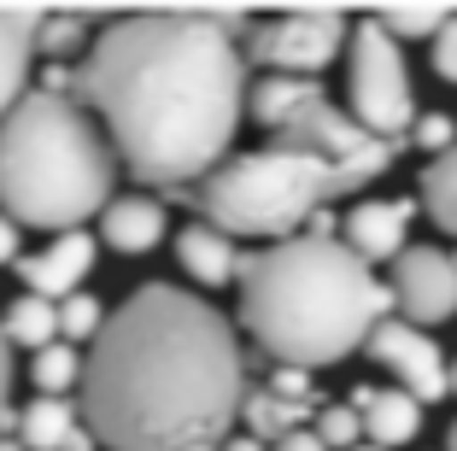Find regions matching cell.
<instances>
[{
  "mask_svg": "<svg viewBox=\"0 0 457 451\" xmlns=\"http://www.w3.org/2000/svg\"><path fill=\"white\" fill-rule=\"evenodd\" d=\"M246 18L147 13L118 18L82 59V106L106 129L141 188L194 199V182L228 164L246 118Z\"/></svg>",
  "mask_w": 457,
  "mask_h": 451,
  "instance_id": "obj_1",
  "label": "cell"
},
{
  "mask_svg": "<svg viewBox=\"0 0 457 451\" xmlns=\"http://www.w3.org/2000/svg\"><path fill=\"white\" fill-rule=\"evenodd\" d=\"M241 329L194 288L141 281L82 370V422L106 451H205L246 411Z\"/></svg>",
  "mask_w": 457,
  "mask_h": 451,
  "instance_id": "obj_2",
  "label": "cell"
},
{
  "mask_svg": "<svg viewBox=\"0 0 457 451\" xmlns=\"http://www.w3.org/2000/svg\"><path fill=\"white\" fill-rule=\"evenodd\" d=\"M235 293L246 340L287 370H328L363 352L393 311V288L340 235H294L246 253Z\"/></svg>",
  "mask_w": 457,
  "mask_h": 451,
  "instance_id": "obj_3",
  "label": "cell"
},
{
  "mask_svg": "<svg viewBox=\"0 0 457 451\" xmlns=\"http://www.w3.org/2000/svg\"><path fill=\"white\" fill-rule=\"evenodd\" d=\"M118 171L106 129L82 100L29 88V100L0 123V212L18 229H82L118 199Z\"/></svg>",
  "mask_w": 457,
  "mask_h": 451,
  "instance_id": "obj_4",
  "label": "cell"
},
{
  "mask_svg": "<svg viewBox=\"0 0 457 451\" xmlns=\"http://www.w3.org/2000/svg\"><path fill=\"white\" fill-rule=\"evenodd\" d=\"M352 194L346 176L317 153L299 146H258V153H235L217 176H205L194 188V205L212 229L235 235H258V240H294L311 235V223L323 217L328 199Z\"/></svg>",
  "mask_w": 457,
  "mask_h": 451,
  "instance_id": "obj_5",
  "label": "cell"
},
{
  "mask_svg": "<svg viewBox=\"0 0 457 451\" xmlns=\"http://www.w3.org/2000/svg\"><path fill=\"white\" fill-rule=\"evenodd\" d=\"M246 118L264 123L276 135V146H299V153L328 159L346 176V188H370L399 159V141L370 135L352 112H340L328 100L323 82H311V77H258L253 94H246Z\"/></svg>",
  "mask_w": 457,
  "mask_h": 451,
  "instance_id": "obj_6",
  "label": "cell"
},
{
  "mask_svg": "<svg viewBox=\"0 0 457 451\" xmlns=\"http://www.w3.org/2000/svg\"><path fill=\"white\" fill-rule=\"evenodd\" d=\"M346 112L381 141L417 129V88H411V65L404 47L381 29V18L352 24V47H346Z\"/></svg>",
  "mask_w": 457,
  "mask_h": 451,
  "instance_id": "obj_7",
  "label": "cell"
},
{
  "mask_svg": "<svg viewBox=\"0 0 457 451\" xmlns=\"http://www.w3.org/2000/svg\"><path fill=\"white\" fill-rule=\"evenodd\" d=\"M352 47V24L340 13H282L253 24L246 36V59L264 65V77H311L335 65L340 54Z\"/></svg>",
  "mask_w": 457,
  "mask_h": 451,
  "instance_id": "obj_8",
  "label": "cell"
},
{
  "mask_svg": "<svg viewBox=\"0 0 457 451\" xmlns=\"http://www.w3.org/2000/svg\"><path fill=\"white\" fill-rule=\"evenodd\" d=\"M363 352L393 375V387H404V393L417 398V405H434V398L452 393V358H445L440 340H434L428 329H417V322L387 317L376 334H370Z\"/></svg>",
  "mask_w": 457,
  "mask_h": 451,
  "instance_id": "obj_9",
  "label": "cell"
},
{
  "mask_svg": "<svg viewBox=\"0 0 457 451\" xmlns=\"http://www.w3.org/2000/svg\"><path fill=\"white\" fill-rule=\"evenodd\" d=\"M387 288H393V311L404 322H417V329L457 317V258L440 253V246H411L393 264Z\"/></svg>",
  "mask_w": 457,
  "mask_h": 451,
  "instance_id": "obj_10",
  "label": "cell"
},
{
  "mask_svg": "<svg viewBox=\"0 0 457 451\" xmlns=\"http://www.w3.org/2000/svg\"><path fill=\"white\" fill-rule=\"evenodd\" d=\"M411 223H417V199H358L346 217H340V240L363 264H399L411 253Z\"/></svg>",
  "mask_w": 457,
  "mask_h": 451,
  "instance_id": "obj_11",
  "label": "cell"
},
{
  "mask_svg": "<svg viewBox=\"0 0 457 451\" xmlns=\"http://www.w3.org/2000/svg\"><path fill=\"white\" fill-rule=\"evenodd\" d=\"M95 258H100V240L82 235V229H71V235H54L41 253L18 258V276H24V288L36 293V299H54V305H65L71 293H82V281H88Z\"/></svg>",
  "mask_w": 457,
  "mask_h": 451,
  "instance_id": "obj_12",
  "label": "cell"
},
{
  "mask_svg": "<svg viewBox=\"0 0 457 451\" xmlns=\"http://www.w3.org/2000/svg\"><path fill=\"white\" fill-rule=\"evenodd\" d=\"M346 405L363 416V446L376 451H399L422 434V405L404 387H358Z\"/></svg>",
  "mask_w": 457,
  "mask_h": 451,
  "instance_id": "obj_13",
  "label": "cell"
},
{
  "mask_svg": "<svg viewBox=\"0 0 457 451\" xmlns=\"http://www.w3.org/2000/svg\"><path fill=\"white\" fill-rule=\"evenodd\" d=\"M18 439L24 451H95V428L82 422V405L77 398H29L18 411Z\"/></svg>",
  "mask_w": 457,
  "mask_h": 451,
  "instance_id": "obj_14",
  "label": "cell"
},
{
  "mask_svg": "<svg viewBox=\"0 0 457 451\" xmlns=\"http://www.w3.org/2000/svg\"><path fill=\"white\" fill-rule=\"evenodd\" d=\"M164 235H170V217H164L159 194H118L106 212H100V240H106L112 253H123V258L153 253Z\"/></svg>",
  "mask_w": 457,
  "mask_h": 451,
  "instance_id": "obj_15",
  "label": "cell"
},
{
  "mask_svg": "<svg viewBox=\"0 0 457 451\" xmlns=\"http://www.w3.org/2000/svg\"><path fill=\"white\" fill-rule=\"evenodd\" d=\"M176 264H182L188 281H200V288H228V281H241L246 253L223 235V229H212L205 217H194V223L176 235Z\"/></svg>",
  "mask_w": 457,
  "mask_h": 451,
  "instance_id": "obj_16",
  "label": "cell"
},
{
  "mask_svg": "<svg viewBox=\"0 0 457 451\" xmlns=\"http://www.w3.org/2000/svg\"><path fill=\"white\" fill-rule=\"evenodd\" d=\"M36 36H41L36 13H0V123L29 100V77H36V59H41Z\"/></svg>",
  "mask_w": 457,
  "mask_h": 451,
  "instance_id": "obj_17",
  "label": "cell"
},
{
  "mask_svg": "<svg viewBox=\"0 0 457 451\" xmlns=\"http://www.w3.org/2000/svg\"><path fill=\"white\" fill-rule=\"evenodd\" d=\"M317 411H323V405H305V398H282V393H270V387H253L241 416H246V434L264 439V446L276 451L294 434H311L305 422H317Z\"/></svg>",
  "mask_w": 457,
  "mask_h": 451,
  "instance_id": "obj_18",
  "label": "cell"
},
{
  "mask_svg": "<svg viewBox=\"0 0 457 451\" xmlns=\"http://www.w3.org/2000/svg\"><path fill=\"white\" fill-rule=\"evenodd\" d=\"M0 329H6V340H12V346H24L29 358H36V352L59 346V305H54V299L24 293V299H12V305L0 311Z\"/></svg>",
  "mask_w": 457,
  "mask_h": 451,
  "instance_id": "obj_19",
  "label": "cell"
},
{
  "mask_svg": "<svg viewBox=\"0 0 457 451\" xmlns=\"http://www.w3.org/2000/svg\"><path fill=\"white\" fill-rule=\"evenodd\" d=\"M417 205L434 217L440 235H457V146L428 159V171L417 176Z\"/></svg>",
  "mask_w": 457,
  "mask_h": 451,
  "instance_id": "obj_20",
  "label": "cell"
},
{
  "mask_svg": "<svg viewBox=\"0 0 457 451\" xmlns=\"http://www.w3.org/2000/svg\"><path fill=\"white\" fill-rule=\"evenodd\" d=\"M82 370H88V352H77V346H65V340L29 358V381H36L41 398H71V393H82Z\"/></svg>",
  "mask_w": 457,
  "mask_h": 451,
  "instance_id": "obj_21",
  "label": "cell"
},
{
  "mask_svg": "<svg viewBox=\"0 0 457 451\" xmlns=\"http://www.w3.org/2000/svg\"><path fill=\"white\" fill-rule=\"evenodd\" d=\"M88 47H95V36H88V18H41L36 54L47 59V65H65L71 54L88 59Z\"/></svg>",
  "mask_w": 457,
  "mask_h": 451,
  "instance_id": "obj_22",
  "label": "cell"
},
{
  "mask_svg": "<svg viewBox=\"0 0 457 451\" xmlns=\"http://www.w3.org/2000/svg\"><path fill=\"white\" fill-rule=\"evenodd\" d=\"M106 317L112 311L100 305L95 293H71L65 305H59V340L65 346H95L100 329H106Z\"/></svg>",
  "mask_w": 457,
  "mask_h": 451,
  "instance_id": "obj_23",
  "label": "cell"
},
{
  "mask_svg": "<svg viewBox=\"0 0 457 451\" xmlns=\"http://www.w3.org/2000/svg\"><path fill=\"white\" fill-rule=\"evenodd\" d=\"M311 434L323 439V451H358L363 446V416L352 405H323L317 422H311Z\"/></svg>",
  "mask_w": 457,
  "mask_h": 451,
  "instance_id": "obj_24",
  "label": "cell"
},
{
  "mask_svg": "<svg viewBox=\"0 0 457 451\" xmlns=\"http://www.w3.org/2000/svg\"><path fill=\"white\" fill-rule=\"evenodd\" d=\"M411 146H422L428 159L452 153V146H457V118H445V112H422L417 129H411Z\"/></svg>",
  "mask_w": 457,
  "mask_h": 451,
  "instance_id": "obj_25",
  "label": "cell"
},
{
  "mask_svg": "<svg viewBox=\"0 0 457 451\" xmlns=\"http://www.w3.org/2000/svg\"><path fill=\"white\" fill-rule=\"evenodd\" d=\"M445 18H452V13H387L381 29H387L393 41H434L445 29Z\"/></svg>",
  "mask_w": 457,
  "mask_h": 451,
  "instance_id": "obj_26",
  "label": "cell"
},
{
  "mask_svg": "<svg viewBox=\"0 0 457 451\" xmlns=\"http://www.w3.org/2000/svg\"><path fill=\"white\" fill-rule=\"evenodd\" d=\"M264 387H270V393H282V398H305V405H317V381H311V370H287V363H276Z\"/></svg>",
  "mask_w": 457,
  "mask_h": 451,
  "instance_id": "obj_27",
  "label": "cell"
},
{
  "mask_svg": "<svg viewBox=\"0 0 457 451\" xmlns=\"http://www.w3.org/2000/svg\"><path fill=\"white\" fill-rule=\"evenodd\" d=\"M428 59H434V77H445V82H457V13L445 18V29L428 41Z\"/></svg>",
  "mask_w": 457,
  "mask_h": 451,
  "instance_id": "obj_28",
  "label": "cell"
},
{
  "mask_svg": "<svg viewBox=\"0 0 457 451\" xmlns=\"http://www.w3.org/2000/svg\"><path fill=\"white\" fill-rule=\"evenodd\" d=\"M6 416H12V340L0 329V434H6Z\"/></svg>",
  "mask_w": 457,
  "mask_h": 451,
  "instance_id": "obj_29",
  "label": "cell"
},
{
  "mask_svg": "<svg viewBox=\"0 0 457 451\" xmlns=\"http://www.w3.org/2000/svg\"><path fill=\"white\" fill-rule=\"evenodd\" d=\"M18 246H24V235H18L12 217L0 212V264H18Z\"/></svg>",
  "mask_w": 457,
  "mask_h": 451,
  "instance_id": "obj_30",
  "label": "cell"
},
{
  "mask_svg": "<svg viewBox=\"0 0 457 451\" xmlns=\"http://www.w3.org/2000/svg\"><path fill=\"white\" fill-rule=\"evenodd\" d=\"M223 451H270V446H264V439H253V434H228Z\"/></svg>",
  "mask_w": 457,
  "mask_h": 451,
  "instance_id": "obj_31",
  "label": "cell"
},
{
  "mask_svg": "<svg viewBox=\"0 0 457 451\" xmlns=\"http://www.w3.org/2000/svg\"><path fill=\"white\" fill-rule=\"evenodd\" d=\"M276 451H323V439H317V434H294L287 446H276Z\"/></svg>",
  "mask_w": 457,
  "mask_h": 451,
  "instance_id": "obj_32",
  "label": "cell"
},
{
  "mask_svg": "<svg viewBox=\"0 0 457 451\" xmlns=\"http://www.w3.org/2000/svg\"><path fill=\"white\" fill-rule=\"evenodd\" d=\"M0 451H24V439H18V434H0Z\"/></svg>",
  "mask_w": 457,
  "mask_h": 451,
  "instance_id": "obj_33",
  "label": "cell"
},
{
  "mask_svg": "<svg viewBox=\"0 0 457 451\" xmlns=\"http://www.w3.org/2000/svg\"><path fill=\"white\" fill-rule=\"evenodd\" d=\"M445 451H457V422H452V434H445Z\"/></svg>",
  "mask_w": 457,
  "mask_h": 451,
  "instance_id": "obj_34",
  "label": "cell"
},
{
  "mask_svg": "<svg viewBox=\"0 0 457 451\" xmlns=\"http://www.w3.org/2000/svg\"><path fill=\"white\" fill-rule=\"evenodd\" d=\"M452 393H457V358H452Z\"/></svg>",
  "mask_w": 457,
  "mask_h": 451,
  "instance_id": "obj_35",
  "label": "cell"
},
{
  "mask_svg": "<svg viewBox=\"0 0 457 451\" xmlns=\"http://www.w3.org/2000/svg\"><path fill=\"white\" fill-rule=\"evenodd\" d=\"M358 451H376V446H358Z\"/></svg>",
  "mask_w": 457,
  "mask_h": 451,
  "instance_id": "obj_36",
  "label": "cell"
},
{
  "mask_svg": "<svg viewBox=\"0 0 457 451\" xmlns=\"http://www.w3.org/2000/svg\"><path fill=\"white\" fill-rule=\"evenodd\" d=\"M452 258H457V253H452Z\"/></svg>",
  "mask_w": 457,
  "mask_h": 451,
  "instance_id": "obj_37",
  "label": "cell"
}]
</instances>
